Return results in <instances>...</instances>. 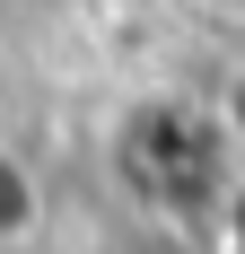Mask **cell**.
<instances>
[{"label": "cell", "instance_id": "6da1fadb", "mask_svg": "<svg viewBox=\"0 0 245 254\" xmlns=\"http://www.w3.org/2000/svg\"><path fill=\"white\" fill-rule=\"evenodd\" d=\"M35 228H44V176L18 149H0V246H26Z\"/></svg>", "mask_w": 245, "mask_h": 254}]
</instances>
